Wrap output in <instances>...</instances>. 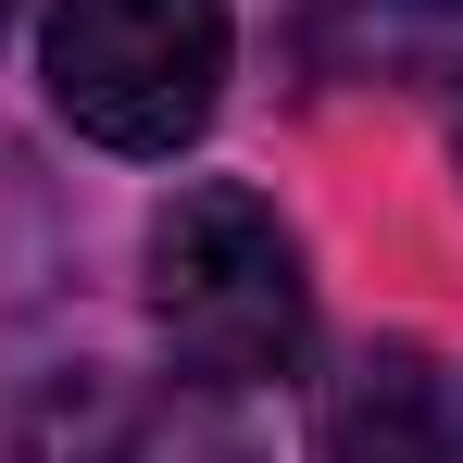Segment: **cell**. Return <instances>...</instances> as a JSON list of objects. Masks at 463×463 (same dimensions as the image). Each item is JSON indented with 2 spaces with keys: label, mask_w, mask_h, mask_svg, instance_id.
<instances>
[{
  "label": "cell",
  "mask_w": 463,
  "mask_h": 463,
  "mask_svg": "<svg viewBox=\"0 0 463 463\" xmlns=\"http://www.w3.org/2000/svg\"><path fill=\"white\" fill-rule=\"evenodd\" d=\"M151 326H163V351L188 376H213V388L301 376L313 276H301V238L276 226V201H250V188H175L151 213Z\"/></svg>",
  "instance_id": "cell-1"
},
{
  "label": "cell",
  "mask_w": 463,
  "mask_h": 463,
  "mask_svg": "<svg viewBox=\"0 0 463 463\" xmlns=\"http://www.w3.org/2000/svg\"><path fill=\"white\" fill-rule=\"evenodd\" d=\"M38 76L100 151H188L226 100V0H51Z\"/></svg>",
  "instance_id": "cell-2"
},
{
  "label": "cell",
  "mask_w": 463,
  "mask_h": 463,
  "mask_svg": "<svg viewBox=\"0 0 463 463\" xmlns=\"http://www.w3.org/2000/svg\"><path fill=\"white\" fill-rule=\"evenodd\" d=\"M313 463H439V388L413 351H364L351 388L326 401V439Z\"/></svg>",
  "instance_id": "cell-3"
},
{
  "label": "cell",
  "mask_w": 463,
  "mask_h": 463,
  "mask_svg": "<svg viewBox=\"0 0 463 463\" xmlns=\"http://www.w3.org/2000/svg\"><path fill=\"white\" fill-rule=\"evenodd\" d=\"M451 151H463V113H451Z\"/></svg>",
  "instance_id": "cell-4"
},
{
  "label": "cell",
  "mask_w": 463,
  "mask_h": 463,
  "mask_svg": "<svg viewBox=\"0 0 463 463\" xmlns=\"http://www.w3.org/2000/svg\"><path fill=\"white\" fill-rule=\"evenodd\" d=\"M0 25H13V0H0Z\"/></svg>",
  "instance_id": "cell-5"
},
{
  "label": "cell",
  "mask_w": 463,
  "mask_h": 463,
  "mask_svg": "<svg viewBox=\"0 0 463 463\" xmlns=\"http://www.w3.org/2000/svg\"><path fill=\"white\" fill-rule=\"evenodd\" d=\"M451 13H463V0H451Z\"/></svg>",
  "instance_id": "cell-6"
}]
</instances>
